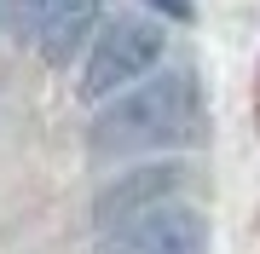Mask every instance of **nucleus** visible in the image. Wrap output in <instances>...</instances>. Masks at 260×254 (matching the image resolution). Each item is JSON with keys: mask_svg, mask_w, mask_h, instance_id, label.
<instances>
[{"mask_svg": "<svg viewBox=\"0 0 260 254\" xmlns=\"http://www.w3.org/2000/svg\"><path fill=\"white\" fill-rule=\"evenodd\" d=\"M150 6H162L168 18H191V6H185V0H150Z\"/></svg>", "mask_w": 260, "mask_h": 254, "instance_id": "obj_6", "label": "nucleus"}, {"mask_svg": "<svg viewBox=\"0 0 260 254\" xmlns=\"http://www.w3.org/2000/svg\"><path fill=\"white\" fill-rule=\"evenodd\" d=\"M162 58V29L145 23V18H116L104 35L93 41L87 52V69H81V98L87 104H110L121 98L127 87H139Z\"/></svg>", "mask_w": 260, "mask_h": 254, "instance_id": "obj_2", "label": "nucleus"}, {"mask_svg": "<svg viewBox=\"0 0 260 254\" xmlns=\"http://www.w3.org/2000/svg\"><path fill=\"white\" fill-rule=\"evenodd\" d=\"M99 254H208V226H203V214L168 202L145 220H127V226L104 231Z\"/></svg>", "mask_w": 260, "mask_h": 254, "instance_id": "obj_4", "label": "nucleus"}, {"mask_svg": "<svg viewBox=\"0 0 260 254\" xmlns=\"http://www.w3.org/2000/svg\"><path fill=\"white\" fill-rule=\"evenodd\" d=\"M174 191H179V168L174 162H156V168H133L127 179H116L110 191L99 197V226L104 231H116V226H127V220H145V214H156V208L174 202Z\"/></svg>", "mask_w": 260, "mask_h": 254, "instance_id": "obj_5", "label": "nucleus"}, {"mask_svg": "<svg viewBox=\"0 0 260 254\" xmlns=\"http://www.w3.org/2000/svg\"><path fill=\"white\" fill-rule=\"evenodd\" d=\"M99 23V0H18V35L47 64H70Z\"/></svg>", "mask_w": 260, "mask_h": 254, "instance_id": "obj_3", "label": "nucleus"}, {"mask_svg": "<svg viewBox=\"0 0 260 254\" xmlns=\"http://www.w3.org/2000/svg\"><path fill=\"white\" fill-rule=\"evenodd\" d=\"M203 127V98H197L191 69H162L127 87L93 116V151L99 156H127V151H174L191 144Z\"/></svg>", "mask_w": 260, "mask_h": 254, "instance_id": "obj_1", "label": "nucleus"}]
</instances>
